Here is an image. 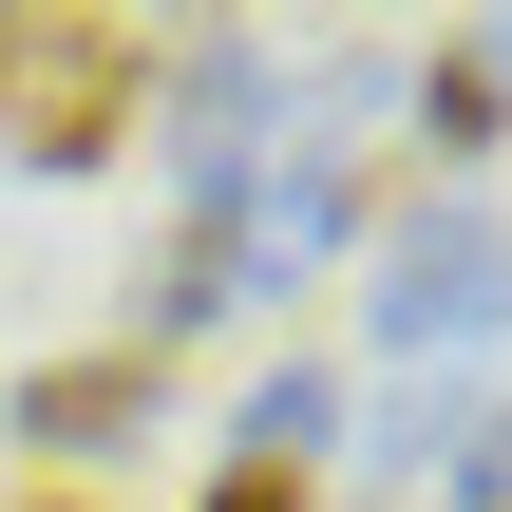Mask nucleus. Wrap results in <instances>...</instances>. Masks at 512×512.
I'll use <instances>...</instances> for the list:
<instances>
[{
  "label": "nucleus",
  "mask_w": 512,
  "mask_h": 512,
  "mask_svg": "<svg viewBox=\"0 0 512 512\" xmlns=\"http://www.w3.org/2000/svg\"><path fill=\"white\" fill-rule=\"evenodd\" d=\"M152 114V38L133 19H0V152L19 171H114Z\"/></svg>",
  "instance_id": "f257e3e1"
},
{
  "label": "nucleus",
  "mask_w": 512,
  "mask_h": 512,
  "mask_svg": "<svg viewBox=\"0 0 512 512\" xmlns=\"http://www.w3.org/2000/svg\"><path fill=\"white\" fill-rule=\"evenodd\" d=\"M361 323H380L399 361H475V342L512 323V228L475 209V190H456V209H399V228H380V285H361Z\"/></svg>",
  "instance_id": "f03ea898"
},
{
  "label": "nucleus",
  "mask_w": 512,
  "mask_h": 512,
  "mask_svg": "<svg viewBox=\"0 0 512 512\" xmlns=\"http://www.w3.org/2000/svg\"><path fill=\"white\" fill-rule=\"evenodd\" d=\"M152 399H171V361H133V342H76V361H38L0 418H19L57 475H95V456H133V437H152Z\"/></svg>",
  "instance_id": "7ed1b4c3"
},
{
  "label": "nucleus",
  "mask_w": 512,
  "mask_h": 512,
  "mask_svg": "<svg viewBox=\"0 0 512 512\" xmlns=\"http://www.w3.org/2000/svg\"><path fill=\"white\" fill-rule=\"evenodd\" d=\"M494 133H512V19H456V38L418 57V152H437V171H475Z\"/></svg>",
  "instance_id": "20e7f679"
},
{
  "label": "nucleus",
  "mask_w": 512,
  "mask_h": 512,
  "mask_svg": "<svg viewBox=\"0 0 512 512\" xmlns=\"http://www.w3.org/2000/svg\"><path fill=\"white\" fill-rule=\"evenodd\" d=\"M323 437H342V380H323V361H285V380L247 399V437H228V456H266V475H323Z\"/></svg>",
  "instance_id": "39448f33"
},
{
  "label": "nucleus",
  "mask_w": 512,
  "mask_h": 512,
  "mask_svg": "<svg viewBox=\"0 0 512 512\" xmlns=\"http://www.w3.org/2000/svg\"><path fill=\"white\" fill-rule=\"evenodd\" d=\"M190 512H323V475H266V456H228V475H209Z\"/></svg>",
  "instance_id": "423d86ee"
},
{
  "label": "nucleus",
  "mask_w": 512,
  "mask_h": 512,
  "mask_svg": "<svg viewBox=\"0 0 512 512\" xmlns=\"http://www.w3.org/2000/svg\"><path fill=\"white\" fill-rule=\"evenodd\" d=\"M38 512H76V494H38Z\"/></svg>",
  "instance_id": "0eeeda50"
}]
</instances>
